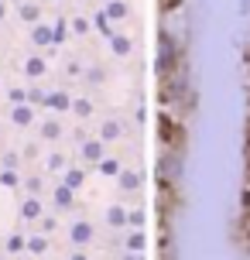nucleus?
Wrapping results in <instances>:
<instances>
[{
  "instance_id": "f257e3e1",
  "label": "nucleus",
  "mask_w": 250,
  "mask_h": 260,
  "mask_svg": "<svg viewBox=\"0 0 250 260\" xmlns=\"http://www.w3.org/2000/svg\"><path fill=\"white\" fill-rule=\"evenodd\" d=\"M158 69H161V76L175 69V41H171L168 35L161 38V52H158Z\"/></svg>"
},
{
  "instance_id": "f03ea898",
  "label": "nucleus",
  "mask_w": 250,
  "mask_h": 260,
  "mask_svg": "<svg viewBox=\"0 0 250 260\" xmlns=\"http://www.w3.org/2000/svg\"><path fill=\"white\" fill-rule=\"evenodd\" d=\"M72 236H76V243H89V236H92L89 222H76V226H72Z\"/></svg>"
},
{
  "instance_id": "7ed1b4c3",
  "label": "nucleus",
  "mask_w": 250,
  "mask_h": 260,
  "mask_svg": "<svg viewBox=\"0 0 250 260\" xmlns=\"http://www.w3.org/2000/svg\"><path fill=\"white\" fill-rule=\"evenodd\" d=\"M82 154H86V157H92V161H96V157L103 154V144H100V141H92V144H86V147H82Z\"/></svg>"
},
{
  "instance_id": "20e7f679",
  "label": "nucleus",
  "mask_w": 250,
  "mask_h": 260,
  "mask_svg": "<svg viewBox=\"0 0 250 260\" xmlns=\"http://www.w3.org/2000/svg\"><path fill=\"white\" fill-rule=\"evenodd\" d=\"M69 199H72V192H69V185H66V188H58V192H55V202H58V206H72Z\"/></svg>"
},
{
  "instance_id": "39448f33",
  "label": "nucleus",
  "mask_w": 250,
  "mask_h": 260,
  "mask_svg": "<svg viewBox=\"0 0 250 260\" xmlns=\"http://www.w3.org/2000/svg\"><path fill=\"white\" fill-rule=\"evenodd\" d=\"M127 247H131V250H144V236L131 233V236H127Z\"/></svg>"
},
{
  "instance_id": "423d86ee",
  "label": "nucleus",
  "mask_w": 250,
  "mask_h": 260,
  "mask_svg": "<svg viewBox=\"0 0 250 260\" xmlns=\"http://www.w3.org/2000/svg\"><path fill=\"white\" fill-rule=\"evenodd\" d=\"M106 14H110V17H117V21H120V17L127 14V7H123V4L117 0V4H110V7H106Z\"/></svg>"
},
{
  "instance_id": "0eeeda50",
  "label": "nucleus",
  "mask_w": 250,
  "mask_h": 260,
  "mask_svg": "<svg viewBox=\"0 0 250 260\" xmlns=\"http://www.w3.org/2000/svg\"><path fill=\"white\" fill-rule=\"evenodd\" d=\"M243 219H250V178L243 185Z\"/></svg>"
},
{
  "instance_id": "6e6552de",
  "label": "nucleus",
  "mask_w": 250,
  "mask_h": 260,
  "mask_svg": "<svg viewBox=\"0 0 250 260\" xmlns=\"http://www.w3.org/2000/svg\"><path fill=\"white\" fill-rule=\"evenodd\" d=\"M14 120H17V123H27V120H31V110H27V106L14 110Z\"/></svg>"
},
{
  "instance_id": "1a4fd4ad",
  "label": "nucleus",
  "mask_w": 250,
  "mask_h": 260,
  "mask_svg": "<svg viewBox=\"0 0 250 260\" xmlns=\"http://www.w3.org/2000/svg\"><path fill=\"white\" fill-rule=\"evenodd\" d=\"M79 182H82V171H69V178H66V185H69V188H76Z\"/></svg>"
},
{
  "instance_id": "9d476101",
  "label": "nucleus",
  "mask_w": 250,
  "mask_h": 260,
  "mask_svg": "<svg viewBox=\"0 0 250 260\" xmlns=\"http://www.w3.org/2000/svg\"><path fill=\"white\" fill-rule=\"evenodd\" d=\"M110 222H117V226H123V209H110V216H106Z\"/></svg>"
},
{
  "instance_id": "9b49d317",
  "label": "nucleus",
  "mask_w": 250,
  "mask_h": 260,
  "mask_svg": "<svg viewBox=\"0 0 250 260\" xmlns=\"http://www.w3.org/2000/svg\"><path fill=\"white\" fill-rule=\"evenodd\" d=\"M113 48H117L120 55H127V52H131V45H127V41L120 38V35H117V38H113Z\"/></svg>"
},
{
  "instance_id": "f8f14e48",
  "label": "nucleus",
  "mask_w": 250,
  "mask_h": 260,
  "mask_svg": "<svg viewBox=\"0 0 250 260\" xmlns=\"http://www.w3.org/2000/svg\"><path fill=\"white\" fill-rule=\"evenodd\" d=\"M35 41H38V45H48L52 38H48V31H45V27H38V31H35Z\"/></svg>"
},
{
  "instance_id": "ddd939ff",
  "label": "nucleus",
  "mask_w": 250,
  "mask_h": 260,
  "mask_svg": "<svg viewBox=\"0 0 250 260\" xmlns=\"http://www.w3.org/2000/svg\"><path fill=\"white\" fill-rule=\"evenodd\" d=\"M117 134H120L117 123H106V127H103V137H117Z\"/></svg>"
},
{
  "instance_id": "4468645a",
  "label": "nucleus",
  "mask_w": 250,
  "mask_h": 260,
  "mask_svg": "<svg viewBox=\"0 0 250 260\" xmlns=\"http://www.w3.org/2000/svg\"><path fill=\"white\" fill-rule=\"evenodd\" d=\"M103 171H106V175H117L120 165H117V161H103Z\"/></svg>"
},
{
  "instance_id": "2eb2a0df",
  "label": "nucleus",
  "mask_w": 250,
  "mask_h": 260,
  "mask_svg": "<svg viewBox=\"0 0 250 260\" xmlns=\"http://www.w3.org/2000/svg\"><path fill=\"white\" fill-rule=\"evenodd\" d=\"M48 103L52 106H69V96H48Z\"/></svg>"
},
{
  "instance_id": "dca6fc26",
  "label": "nucleus",
  "mask_w": 250,
  "mask_h": 260,
  "mask_svg": "<svg viewBox=\"0 0 250 260\" xmlns=\"http://www.w3.org/2000/svg\"><path fill=\"white\" fill-rule=\"evenodd\" d=\"M52 35H55V41H62V38H66V24L58 21V24H55V31H52Z\"/></svg>"
},
{
  "instance_id": "f3484780",
  "label": "nucleus",
  "mask_w": 250,
  "mask_h": 260,
  "mask_svg": "<svg viewBox=\"0 0 250 260\" xmlns=\"http://www.w3.org/2000/svg\"><path fill=\"white\" fill-rule=\"evenodd\" d=\"M24 216H31V219H35V216H38V206H35V202H27V206H24Z\"/></svg>"
},
{
  "instance_id": "a211bd4d",
  "label": "nucleus",
  "mask_w": 250,
  "mask_h": 260,
  "mask_svg": "<svg viewBox=\"0 0 250 260\" xmlns=\"http://www.w3.org/2000/svg\"><path fill=\"white\" fill-rule=\"evenodd\" d=\"M38 17V7H24V21H35Z\"/></svg>"
},
{
  "instance_id": "6ab92c4d",
  "label": "nucleus",
  "mask_w": 250,
  "mask_h": 260,
  "mask_svg": "<svg viewBox=\"0 0 250 260\" xmlns=\"http://www.w3.org/2000/svg\"><path fill=\"white\" fill-rule=\"evenodd\" d=\"M27 72H35V76H38V72H41V58H35V62H27Z\"/></svg>"
},
{
  "instance_id": "aec40b11",
  "label": "nucleus",
  "mask_w": 250,
  "mask_h": 260,
  "mask_svg": "<svg viewBox=\"0 0 250 260\" xmlns=\"http://www.w3.org/2000/svg\"><path fill=\"white\" fill-rule=\"evenodd\" d=\"M243 230H247V243H250V219H243Z\"/></svg>"
},
{
  "instance_id": "412c9836",
  "label": "nucleus",
  "mask_w": 250,
  "mask_h": 260,
  "mask_svg": "<svg viewBox=\"0 0 250 260\" xmlns=\"http://www.w3.org/2000/svg\"><path fill=\"white\" fill-rule=\"evenodd\" d=\"M72 260H86V257H82V253H76V257H72Z\"/></svg>"
},
{
  "instance_id": "4be33fe9",
  "label": "nucleus",
  "mask_w": 250,
  "mask_h": 260,
  "mask_svg": "<svg viewBox=\"0 0 250 260\" xmlns=\"http://www.w3.org/2000/svg\"><path fill=\"white\" fill-rule=\"evenodd\" d=\"M247 161H250V144H247Z\"/></svg>"
},
{
  "instance_id": "5701e85b",
  "label": "nucleus",
  "mask_w": 250,
  "mask_h": 260,
  "mask_svg": "<svg viewBox=\"0 0 250 260\" xmlns=\"http://www.w3.org/2000/svg\"><path fill=\"white\" fill-rule=\"evenodd\" d=\"M0 17H4V4H0Z\"/></svg>"
},
{
  "instance_id": "b1692460",
  "label": "nucleus",
  "mask_w": 250,
  "mask_h": 260,
  "mask_svg": "<svg viewBox=\"0 0 250 260\" xmlns=\"http://www.w3.org/2000/svg\"><path fill=\"white\" fill-rule=\"evenodd\" d=\"M127 260H137V257H127Z\"/></svg>"
}]
</instances>
